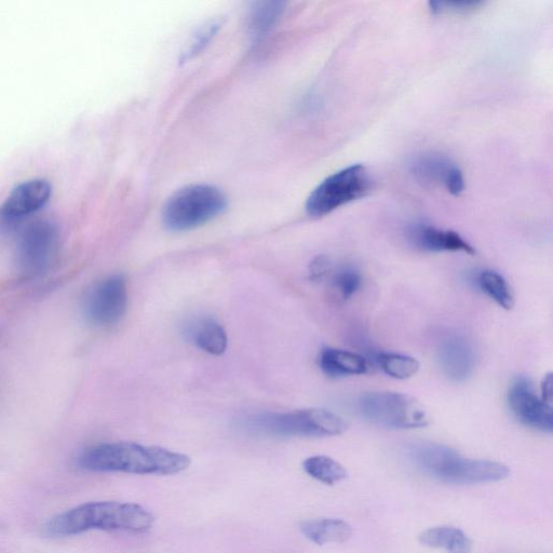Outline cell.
<instances>
[{"label": "cell", "mask_w": 553, "mask_h": 553, "mask_svg": "<svg viewBox=\"0 0 553 553\" xmlns=\"http://www.w3.org/2000/svg\"><path fill=\"white\" fill-rule=\"evenodd\" d=\"M80 468L92 472L173 476L191 466L190 456L134 442L93 445L78 456Z\"/></svg>", "instance_id": "1"}, {"label": "cell", "mask_w": 553, "mask_h": 553, "mask_svg": "<svg viewBox=\"0 0 553 553\" xmlns=\"http://www.w3.org/2000/svg\"><path fill=\"white\" fill-rule=\"evenodd\" d=\"M155 523L152 512L133 503L91 502L51 518L45 532L52 537H66L92 530L143 534Z\"/></svg>", "instance_id": "2"}, {"label": "cell", "mask_w": 553, "mask_h": 553, "mask_svg": "<svg viewBox=\"0 0 553 553\" xmlns=\"http://www.w3.org/2000/svg\"><path fill=\"white\" fill-rule=\"evenodd\" d=\"M411 460L424 474L441 482L471 485L502 481L510 469L503 463L472 460L447 445L417 444L411 449Z\"/></svg>", "instance_id": "3"}, {"label": "cell", "mask_w": 553, "mask_h": 553, "mask_svg": "<svg viewBox=\"0 0 553 553\" xmlns=\"http://www.w3.org/2000/svg\"><path fill=\"white\" fill-rule=\"evenodd\" d=\"M242 427L251 434L265 437L323 438L344 434L348 425L340 415L331 411L306 409L286 413H258L245 418Z\"/></svg>", "instance_id": "4"}, {"label": "cell", "mask_w": 553, "mask_h": 553, "mask_svg": "<svg viewBox=\"0 0 553 553\" xmlns=\"http://www.w3.org/2000/svg\"><path fill=\"white\" fill-rule=\"evenodd\" d=\"M227 208V198L219 188L197 184L173 194L164 207V224L170 231L185 232L219 217Z\"/></svg>", "instance_id": "5"}, {"label": "cell", "mask_w": 553, "mask_h": 553, "mask_svg": "<svg viewBox=\"0 0 553 553\" xmlns=\"http://www.w3.org/2000/svg\"><path fill=\"white\" fill-rule=\"evenodd\" d=\"M370 172L363 165H352L323 180L309 195L306 212L309 217L323 218L372 192Z\"/></svg>", "instance_id": "6"}, {"label": "cell", "mask_w": 553, "mask_h": 553, "mask_svg": "<svg viewBox=\"0 0 553 553\" xmlns=\"http://www.w3.org/2000/svg\"><path fill=\"white\" fill-rule=\"evenodd\" d=\"M358 410L364 420L390 429H418L429 424L423 404L414 397L394 391H374L363 395Z\"/></svg>", "instance_id": "7"}, {"label": "cell", "mask_w": 553, "mask_h": 553, "mask_svg": "<svg viewBox=\"0 0 553 553\" xmlns=\"http://www.w3.org/2000/svg\"><path fill=\"white\" fill-rule=\"evenodd\" d=\"M127 306L126 280L121 275H114L91 288L85 299L84 310L87 319L93 325L106 327L123 319Z\"/></svg>", "instance_id": "8"}, {"label": "cell", "mask_w": 553, "mask_h": 553, "mask_svg": "<svg viewBox=\"0 0 553 553\" xmlns=\"http://www.w3.org/2000/svg\"><path fill=\"white\" fill-rule=\"evenodd\" d=\"M59 233L49 222L32 224L21 237L18 259L22 272L34 277L43 274L58 251Z\"/></svg>", "instance_id": "9"}, {"label": "cell", "mask_w": 553, "mask_h": 553, "mask_svg": "<svg viewBox=\"0 0 553 553\" xmlns=\"http://www.w3.org/2000/svg\"><path fill=\"white\" fill-rule=\"evenodd\" d=\"M414 180L425 187L443 186L449 194L460 196L465 190L463 171L447 155L438 152L416 154L409 163Z\"/></svg>", "instance_id": "10"}, {"label": "cell", "mask_w": 553, "mask_h": 553, "mask_svg": "<svg viewBox=\"0 0 553 553\" xmlns=\"http://www.w3.org/2000/svg\"><path fill=\"white\" fill-rule=\"evenodd\" d=\"M507 402L517 420L526 427L551 434L553 431L552 406L538 396L532 382L520 376L511 383Z\"/></svg>", "instance_id": "11"}, {"label": "cell", "mask_w": 553, "mask_h": 553, "mask_svg": "<svg viewBox=\"0 0 553 553\" xmlns=\"http://www.w3.org/2000/svg\"><path fill=\"white\" fill-rule=\"evenodd\" d=\"M439 366L453 382H465L474 374L477 355L474 345L462 334L445 336L437 349Z\"/></svg>", "instance_id": "12"}, {"label": "cell", "mask_w": 553, "mask_h": 553, "mask_svg": "<svg viewBox=\"0 0 553 553\" xmlns=\"http://www.w3.org/2000/svg\"><path fill=\"white\" fill-rule=\"evenodd\" d=\"M51 196V185L43 179L30 180L13 188L0 207V222L11 225L42 209Z\"/></svg>", "instance_id": "13"}, {"label": "cell", "mask_w": 553, "mask_h": 553, "mask_svg": "<svg viewBox=\"0 0 553 553\" xmlns=\"http://www.w3.org/2000/svg\"><path fill=\"white\" fill-rule=\"evenodd\" d=\"M409 239L417 249L425 252L476 254V249L460 234L425 223L411 226Z\"/></svg>", "instance_id": "14"}, {"label": "cell", "mask_w": 553, "mask_h": 553, "mask_svg": "<svg viewBox=\"0 0 553 553\" xmlns=\"http://www.w3.org/2000/svg\"><path fill=\"white\" fill-rule=\"evenodd\" d=\"M319 367L331 379L369 373L371 366L366 357L350 350L327 347L319 355Z\"/></svg>", "instance_id": "15"}, {"label": "cell", "mask_w": 553, "mask_h": 553, "mask_svg": "<svg viewBox=\"0 0 553 553\" xmlns=\"http://www.w3.org/2000/svg\"><path fill=\"white\" fill-rule=\"evenodd\" d=\"M185 333L188 340L210 355L221 356L226 352L228 345L226 331L213 318L193 320L188 323Z\"/></svg>", "instance_id": "16"}, {"label": "cell", "mask_w": 553, "mask_h": 553, "mask_svg": "<svg viewBox=\"0 0 553 553\" xmlns=\"http://www.w3.org/2000/svg\"><path fill=\"white\" fill-rule=\"evenodd\" d=\"M301 532L318 546L346 543L354 533L348 522L329 518L305 521L301 525Z\"/></svg>", "instance_id": "17"}, {"label": "cell", "mask_w": 553, "mask_h": 553, "mask_svg": "<svg viewBox=\"0 0 553 553\" xmlns=\"http://www.w3.org/2000/svg\"><path fill=\"white\" fill-rule=\"evenodd\" d=\"M418 541L426 547L443 549L448 553H472L471 539L455 526H436L425 530Z\"/></svg>", "instance_id": "18"}, {"label": "cell", "mask_w": 553, "mask_h": 553, "mask_svg": "<svg viewBox=\"0 0 553 553\" xmlns=\"http://www.w3.org/2000/svg\"><path fill=\"white\" fill-rule=\"evenodd\" d=\"M477 288L499 307L511 310L515 307V293L506 278L492 269H484L474 279Z\"/></svg>", "instance_id": "19"}, {"label": "cell", "mask_w": 553, "mask_h": 553, "mask_svg": "<svg viewBox=\"0 0 553 553\" xmlns=\"http://www.w3.org/2000/svg\"><path fill=\"white\" fill-rule=\"evenodd\" d=\"M373 360L387 376L400 381L411 379L421 369L416 358L398 353H376Z\"/></svg>", "instance_id": "20"}, {"label": "cell", "mask_w": 553, "mask_h": 553, "mask_svg": "<svg viewBox=\"0 0 553 553\" xmlns=\"http://www.w3.org/2000/svg\"><path fill=\"white\" fill-rule=\"evenodd\" d=\"M303 469L310 478L327 485L342 482L348 477L345 467L326 455L306 458Z\"/></svg>", "instance_id": "21"}, {"label": "cell", "mask_w": 553, "mask_h": 553, "mask_svg": "<svg viewBox=\"0 0 553 553\" xmlns=\"http://www.w3.org/2000/svg\"><path fill=\"white\" fill-rule=\"evenodd\" d=\"M285 3L262 2L253 5L249 16V29L252 36L260 39L274 29L285 11Z\"/></svg>", "instance_id": "22"}, {"label": "cell", "mask_w": 553, "mask_h": 553, "mask_svg": "<svg viewBox=\"0 0 553 553\" xmlns=\"http://www.w3.org/2000/svg\"><path fill=\"white\" fill-rule=\"evenodd\" d=\"M332 286L342 300H352L362 287V275L354 266H343L333 275Z\"/></svg>", "instance_id": "23"}, {"label": "cell", "mask_w": 553, "mask_h": 553, "mask_svg": "<svg viewBox=\"0 0 553 553\" xmlns=\"http://www.w3.org/2000/svg\"><path fill=\"white\" fill-rule=\"evenodd\" d=\"M220 28V23L212 21L204 26L194 37L190 45H188L185 52H183V58L182 60L185 62L186 60L193 59L198 55V53L205 49V47L209 44L211 38L217 34L218 30Z\"/></svg>", "instance_id": "24"}, {"label": "cell", "mask_w": 553, "mask_h": 553, "mask_svg": "<svg viewBox=\"0 0 553 553\" xmlns=\"http://www.w3.org/2000/svg\"><path fill=\"white\" fill-rule=\"evenodd\" d=\"M483 3L480 2H430L429 10L434 15H443V13H465L480 8Z\"/></svg>", "instance_id": "25"}, {"label": "cell", "mask_w": 553, "mask_h": 553, "mask_svg": "<svg viewBox=\"0 0 553 553\" xmlns=\"http://www.w3.org/2000/svg\"><path fill=\"white\" fill-rule=\"evenodd\" d=\"M332 261L327 255H318L309 265V278L321 281L332 272Z\"/></svg>", "instance_id": "26"}, {"label": "cell", "mask_w": 553, "mask_h": 553, "mask_svg": "<svg viewBox=\"0 0 553 553\" xmlns=\"http://www.w3.org/2000/svg\"><path fill=\"white\" fill-rule=\"evenodd\" d=\"M552 388H553V381H552V373H548L542 382L541 390H542V399L547 402L548 404L552 403Z\"/></svg>", "instance_id": "27"}]
</instances>
